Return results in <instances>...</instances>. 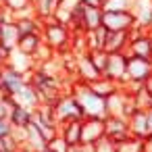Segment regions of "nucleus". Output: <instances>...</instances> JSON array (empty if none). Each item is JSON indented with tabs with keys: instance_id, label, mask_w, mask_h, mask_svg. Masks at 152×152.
Here are the masks:
<instances>
[{
	"instance_id": "1",
	"label": "nucleus",
	"mask_w": 152,
	"mask_h": 152,
	"mask_svg": "<svg viewBox=\"0 0 152 152\" xmlns=\"http://www.w3.org/2000/svg\"><path fill=\"white\" fill-rule=\"evenodd\" d=\"M42 38H44V42H46L56 54H67V52H71L73 31H71L69 25L58 23L54 17L42 19Z\"/></svg>"
},
{
	"instance_id": "2",
	"label": "nucleus",
	"mask_w": 152,
	"mask_h": 152,
	"mask_svg": "<svg viewBox=\"0 0 152 152\" xmlns=\"http://www.w3.org/2000/svg\"><path fill=\"white\" fill-rule=\"evenodd\" d=\"M71 94L81 102L88 117H106V98H100L98 94H94L88 83L75 81L71 88Z\"/></svg>"
},
{
	"instance_id": "3",
	"label": "nucleus",
	"mask_w": 152,
	"mask_h": 152,
	"mask_svg": "<svg viewBox=\"0 0 152 152\" xmlns=\"http://www.w3.org/2000/svg\"><path fill=\"white\" fill-rule=\"evenodd\" d=\"M54 115H56V121L58 123H65V121H83L88 115L81 106V102L71 94V92H65L58 102L54 104Z\"/></svg>"
},
{
	"instance_id": "4",
	"label": "nucleus",
	"mask_w": 152,
	"mask_h": 152,
	"mask_svg": "<svg viewBox=\"0 0 152 152\" xmlns=\"http://www.w3.org/2000/svg\"><path fill=\"white\" fill-rule=\"evenodd\" d=\"M102 25L110 31H129L137 25V21L131 11H104Z\"/></svg>"
},
{
	"instance_id": "5",
	"label": "nucleus",
	"mask_w": 152,
	"mask_h": 152,
	"mask_svg": "<svg viewBox=\"0 0 152 152\" xmlns=\"http://www.w3.org/2000/svg\"><path fill=\"white\" fill-rule=\"evenodd\" d=\"M106 137V117H86L81 123V142L98 144Z\"/></svg>"
},
{
	"instance_id": "6",
	"label": "nucleus",
	"mask_w": 152,
	"mask_h": 152,
	"mask_svg": "<svg viewBox=\"0 0 152 152\" xmlns=\"http://www.w3.org/2000/svg\"><path fill=\"white\" fill-rule=\"evenodd\" d=\"M127 58L129 56L125 52H108V65L104 69V75L123 86L127 81Z\"/></svg>"
},
{
	"instance_id": "7",
	"label": "nucleus",
	"mask_w": 152,
	"mask_h": 152,
	"mask_svg": "<svg viewBox=\"0 0 152 152\" xmlns=\"http://www.w3.org/2000/svg\"><path fill=\"white\" fill-rule=\"evenodd\" d=\"M152 75V58L129 56L127 58V81H144Z\"/></svg>"
},
{
	"instance_id": "8",
	"label": "nucleus",
	"mask_w": 152,
	"mask_h": 152,
	"mask_svg": "<svg viewBox=\"0 0 152 152\" xmlns=\"http://www.w3.org/2000/svg\"><path fill=\"white\" fill-rule=\"evenodd\" d=\"M77 58V71H75V77L77 81H83V83H92L96 81L98 77H102V73L98 71V67L94 65L90 52H83V54H75Z\"/></svg>"
},
{
	"instance_id": "9",
	"label": "nucleus",
	"mask_w": 152,
	"mask_h": 152,
	"mask_svg": "<svg viewBox=\"0 0 152 152\" xmlns=\"http://www.w3.org/2000/svg\"><path fill=\"white\" fill-rule=\"evenodd\" d=\"M25 83H27V79H25L23 73L15 71L11 65H4V67H2V94H4V96L13 98Z\"/></svg>"
},
{
	"instance_id": "10",
	"label": "nucleus",
	"mask_w": 152,
	"mask_h": 152,
	"mask_svg": "<svg viewBox=\"0 0 152 152\" xmlns=\"http://www.w3.org/2000/svg\"><path fill=\"white\" fill-rule=\"evenodd\" d=\"M131 135L127 117H106V137L113 144H119Z\"/></svg>"
},
{
	"instance_id": "11",
	"label": "nucleus",
	"mask_w": 152,
	"mask_h": 152,
	"mask_svg": "<svg viewBox=\"0 0 152 152\" xmlns=\"http://www.w3.org/2000/svg\"><path fill=\"white\" fill-rule=\"evenodd\" d=\"M7 65H11V67H13L15 71H19V73H23L25 79H27V75L38 67V63H36V58H34L31 54H25V52H21V50H17V48L11 52Z\"/></svg>"
},
{
	"instance_id": "12",
	"label": "nucleus",
	"mask_w": 152,
	"mask_h": 152,
	"mask_svg": "<svg viewBox=\"0 0 152 152\" xmlns=\"http://www.w3.org/2000/svg\"><path fill=\"white\" fill-rule=\"evenodd\" d=\"M131 96L133 94L125 92L123 88L119 92H115L113 96H108L106 98V117H125V106Z\"/></svg>"
},
{
	"instance_id": "13",
	"label": "nucleus",
	"mask_w": 152,
	"mask_h": 152,
	"mask_svg": "<svg viewBox=\"0 0 152 152\" xmlns=\"http://www.w3.org/2000/svg\"><path fill=\"white\" fill-rule=\"evenodd\" d=\"M13 102H17V104H23V106H27V108H38L40 104H42V100H40V92H38V88L34 86V83H25L15 96H13Z\"/></svg>"
},
{
	"instance_id": "14",
	"label": "nucleus",
	"mask_w": 152,
	"mask_h": 152,
	"mask_svg": "<svg viewBox=\"0 0 152 152\" xmlns=\"http://www.w3.org/2000/svg\"><path fill=\"white\" fill-rule=\"evenodd\" d=\"M131 13L140 27H144V29L152 27V0H133Z\"/></svg>"
},
{
	"instance_id": "15",
	"label": "nucleus",
	"mask_w": 152,
	"mask_h": 152,
	"mask_svg": "<svg viewBox=\"0 0 152 152\" xmlns=\"http://www.w3.org/2000/svg\"><path fill=\"white\" fill-rule=\"evenodd\" d=\"M127 121H129L131 135L142 137V140H148V110L137 108L131 117H127Z\"/></svg>"
},
{
	"instance_id": "16",
	"label": "nucleus",
	"mask_w": 152,
	"mask_h": 152,
	"mask_svg": "<svg viewBox=\"0 0 152 152\" xmlns=\"http://www.w3.org/2000/svg\"><path fill=\"white\" fill-rule=\"evenodd\" d=\"M25 131H27V137H25L23 148H27V150H31V152H42V150L48 146V142L44 140V135H42L40 127H38L34 121L25 127Z\"/></svg>"
},
{
	"instance_id": "17",
	"label": "nucleus",
	"mask_w": 152,
	"mask_h": 152,
	"mask_svg": "<svg viewBox=\"0 0 152 152\" xmlns=\"http://www.w3.org/2000/svg\"><path fill=\"white\" fill-rule=\"evenodd\" d=\"M19 40H21V29L17 25V21L0 25V44H2V46H7L9 50H15Z\"/></svg>"
},
{
	"instance_id": "18",
	"label": "nucleus",
	"mask_w": 152,
	"mask_h": 152,
	"mask_svg": "<svg viewBox=\"0 0 152 152\" xmlns=\"http://www.w3.org/2000/svg\"><path fill=\"white\" fill-rule=\"evenodd\" d=\"M88 86H90V90H92L94 94H98L100 98H108V96H113L115 92L121 90V83H117L115 79H110V77H106V75L98 77L96 81H92V83H88Z\"/></svg>"
},
{
	"instance_id": "19",
	"label": "nucleus",
	"mask_w": 152,
	"mask_h": 152,
	"mask_svg": "<svg viewBox=\"0 0 152 152\" xmlns=\"http://www.w3.org/2000/svg\"><path fill=\"white\" fill-rule=\"evenodd\" d=\"M129 31H131V29H129ZM129 31H108L104 50H106V52H125L127 46H129V40H131Z\"/></svg>"
},
{
	"instance_id": "20",
	"label": "nucleus",
	"mask_w": 152,
	"mask_h": 152,
	"mask_svg": "<svg viewBox=\"0 0 152 152\" xmlns=\"http://www.w3.org/2000/svg\"><path fill=\"white\" fill-rule=\"evenodd\" d=\"M31 117H34V110H31V108H27V106H23V104L13 102L11 113H9V119L13 121V125H15V127H27V125L31 123Z\"/></svg>"
},
{
	"instance_id": "21",
	"label": "nucleus",
	"mask_w": 152,
	"mask_h": 152,
	"mask_svg": "<svg viewBox=\"0 0 152 152\" xmlns=\"http://www.w3.org/2000/svg\"><path fill=\"white\" fill-rule=\"evenodd\" d=\"M108 31H110V29L104 27V25H100V27H96V29H92V31H86L90 52H92V50H104V46H106V38H108Z\"/></svg>"
},
{
	"instance_id": "22",
	"label": "nucleus",
	"mask_w": 152,
	"mask_h": 152,
	"mask_svg": "<svg viewBox=\"0 0 152 152\" xmlns=\"http://www.w3.org/2000/svg\"><path fill=\"white\" fill-rule=\"evenodd\" d=\"M81 123L83 121H65L61 123V135L71 144H81Z\"/></svg>"
},
{
	"instance_id": "23",
	"label": "nucleus",
	"mask_w": 152,
	"mask_h": 152,
	"mask_svg": "<svg viewBox=\"0 0 152 152\" xmlns=\"http://www.w3.org/2000/svg\"><path fill=\"white\" fill-rule=\"evenodd\" d=\"M42 42H44L42 34H23L21 40H19V44H17V50H21V52L34 56V54L38 52V48L42 46Z\"/></svg>"
},
{
	"instance_id": "24",
	"label": "nucleus",
	"mask_w": 152,
	"mask_h": 152,
	"mask_svg": "<svg viewBox=\"0 0 152 152\" xmlns=\"http://www.w3.org/2000/svg\"><path fill=\"white\" fill-rule=\"evenodd\" d=\"M117 152H144L146 150V140L142 137H135V135H129L127 140L115 144Z\"/></svg>"
},
{
	"instance_id": "25",
	"label": "nucleus",
	"mask_w": 152,
	"mask_h": 152,
	"mask_svg": "<svg viewBox=\"0 0 152 152\" xmlns=\"http://www.w3.org/2000/svg\"><path fill=\"white\" fill-rule=\"evenodd\" d=\"M61 0H34V9H36V15L40 19H48V17H54V11L58 7Z\"/></svg>"
},
{
	"instance_id": "26",
	"label": "nucleus",
	"mask_w": 152,
	"mask_h": 152,
	"mask_svg": "<svg viewBox=\"0 0 152 152\" xmlns=\"http://www.w3.org/2000/svg\"><path fill=\"white\" fill-rule=\"evenodd\" d=\"M133 98H135V106H137V108H142V110H152V92L146 88V83H144V88H140V90L133 94Z\"/></svg>"
},
{
	"instance_id": "27",
	"label": "nucleus",
	"mask_w": 152,
	"mask_h": 152,
	"mask_svg": "<svg viewBox=\"0 0 152 152\" xmlns=\"http://www.w3.org/2000/svg\"><path fill=\"white\" fill-rule=\"evenodd\" d=\"M0 146H2V152H19L23 148V144L13 135V131L7 135H0Z\"/></svg>"
},
{
	"instance_id": "28",
	"label": "nucleus",
	"mask_w": 152,
	"mask_h": 152,
	"mask_svg": "<svg viewBox=\"0 0 152 152\" xmlns=\"http://www.w3.org/2000/svg\"><path fill=\"white\" fill-rule=\"evenodd\" d=\"M2 4H4L9 11H13V13L17 15V13H23V11L31 9V7H34V0H4Z\"/></svg>"
},
{
	"instance_id": "29",
	"label": "nucleus",
	"mask_w": 152,
	"mask_h": 152,
	"mask_svg": "<svg viewBox=\"0 0 152 152\" xmlns=\"http://www.w3.org/2000/svg\"><path fill=\"white\" fill-rule=\"evenodd\" d=\"M90 56H92L94 65L98 67V71L104 75V69H106V65H108V52H106V50H92Z\"/></svg>"
},
{
	"instance_id": "30",
	"label": "nucleus",
	"mask_w": 152,
	"mask_h": 152,
	"mask_svg": "<svg viewBox=\"0 0 152 152\" xmlns=\"http://www.w3.org/2000/svg\"><path fill=\"white\" fill-rule=\"evenodd\" d=\"M133 0H106L104 2V11H131Z\"/></svg>"
},
{
	"instance_id": "31",
	"label": "nucleus",
	"mask_w": 152,
	"mask_h": 152,
	"mask_svg": "<svg viewBox=\"0 0 152 152\" xmlns=\"http://www.w3.org/2000/svg\"><path fill=\"white\" fill-rule=\"evenodd\" d=\"M48 148H50V150H54V152H69L71 144H69L61 133H58L54 140H50V142H48Z\"/></svg>"
},
{
	"instance_id": "32",
	"label": "nucleus",
	"mask_w": 152,
	"mask_h": 152,
	"mask_svg": "<svg viewBox=\"0 0 152 152\" xmlns=\"http://www.w3.org/2000/svg\"><path fill=\"white\" fill-rule=\"evenodd\" d=\"M96 152H117V148H115V144L108 137H104V140H100L96 144Z\"/></svg>"
},
{
	"instance_id": "33",
	"label": "nucleus",
	"mask_w": 152,
	"mask_h": 152,
	"mask_svg": "<svg viewBox=\"0 0 152 152\" xmlns=\"http://www.w3.org/2000/svg\"><path fill=\"white\" fill-rule=\"evenodd\" d=\"M13 121L9 119V117H0V135H7V133H11L13 131Z\"/></svg>"
},
{
	"instance_id": "34",
	"label": "nucleus",
	"mask_w": 152,
	"mask_h": 152,
	"mask_svg": "<svg viewBox=\"0 0 152 152\" xmlns=\"http://www.w3.org/2000/svg\"><path fill=\"white\" fill-rule=\"evenodd\" d=\"M11 52H13V50H9L7 46H2V44H0V63H2V65H7V63H9Z\"/></svg>"
},
{
	"instance_id": "35",
	"label": "nucleus",
	"mask_w": 152,
	"mask_h": 152,
	"mask_svg": "<svg viewBox=\"0 0 152 152\" xmlns=\"http://www.w3.org/2000/svg\"><path fill=\"white\" fill-rule=\"evenodd\" d=\"M81 152H96V144H86V142H81Z\"/></svg>"
},
{
	"instance_id": "36",
	"label": "nucleus",
	"mask_w": 152,
	"mask_h": 152,
	"mask_svg": "<svg viewBox=\"0 0 152 152\" xmlns=\"http://www.w3.org/2000/svg\"><path fill=\"white\" fill-rule=\"evenodd\" d=\"M148 140H152V110H148Z\"/></svg>"
},
{
	"instance_id": "37",
	"label": "nucleus",
	"mask_w": 152,
	"mask_h": 152,
	"mask_svg": "<svg viewBox=\"0 0 152 152\" xmlns=\"http://www.w3.org/2000/svg\"><path fill=\"white\" fill-rule=\"evenodd\" d=\"M2 23H4V4L0 2V25H2Z\"/></svg>"
},
{
	"instance_id": "38",
	"label": "nucleus",
	"mask_w": 152,
	"mask_h": 152,
	"mask_svg": "<svg viewBox=\"0 0 152 152\" xmlns=\"http://www.w3.org/2000/svg\"><path fill=\"white\" fill-rule=\"evenodd\" d=\"M81 2H86V4H96V7H100V2H98V0H81Z\"/></svg>"
},
{
	"instance_id": "39",
	"label": "nucleus",
	"mask_w": 152,
	"mask_h": 152,
	"mask_svg": "<svg viewBox=\"0 0 152 152\" xmlns=\"http://www.w3.org/2000/svg\"><path fill=\"white\" fill-rule=\"evenodd\" d=\"M146 88H148V90H150V92H152V75H150V77H148V79H146Z\"/></svg>"
},
{
	"instance_id": "40",
	"label": "nucleus",
	"mask_w": 152,
	"mask_h": 152,
	"mask_svg": "<svg viewBox=\"0 0 152 152\" xmlns=\"http://www.w3.org/2000/svg\"><path fill=\"white\" fill-rule=\"evenodd\" d=\"M42 152H54V150H50V148H48V146H46V148H44V150H42Z\"/></svg>"
},
{
	"instance_id": "41",
	"label": "nucleus",
	"mask_w": 152,
	"mask_h": 152,
	"mask_svg": "<svg viewBox=\"0 0 152 152\" xmlns=\"http://www.w3.org/2000/svg\"><path fill=\"white\" fill-rule=\"evenodd\" d=\"M19 152H31V150H27V148H21V150H19Z\"/></svg>"
},
{
	"instance_id": "42",
	"label": "nucleus",
	"mask_w": 152,
	"mask_h": 152,
	"mask_svg": "<svg viewBox=\"0 0 152 152\" xmlns=\"http://www.w3.org/2000/svg\"><path fill=\"white\" fill-rule=\"evenodd\" d=\"M0 152H2V146H0Z\"/></svg>"
},
{
	"instance_id": "43",
	"label": "nucleus",
	"mask_w": 152,
	"mask_h": 152,
	"mask_svg": "<svg viewBox=\"0 0 152 152\" xmlns=\"http://www.w3.org/2000/svg\"><path fill=\"white\" fill-rule=\"evenodd\" d=\"M0 2H4V0H0Z\"/></svg>"
}]
</instances>
